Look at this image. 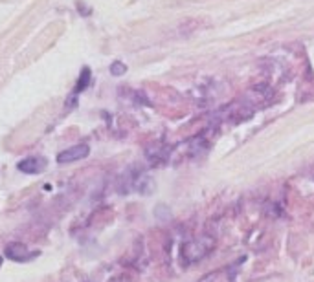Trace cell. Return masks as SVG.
Returning <instances> with one entry per match:
<instances>
[{
	"label": "cell",
	"mask_w": 314,
	"mask_h": 282,
	"mask_svg": "<svg viewBox=\"0 0 314 282\" xmlns=\"http://www.w3.org/2000/svg\"><path fill=\"white\" fill-rule=\"evenodd\" d=\"M90 79H92V72H90V68H83L81 70V74H79V77H77V83H75V86H74V90H72V94L68 96V101H66V108H70V107H75V103H77V96L79 94H83V92L90 86Z\"/></svg>",
	"instance_id": "obj_4"
},
{
	"label": "cell",
	"mask_w": 314,
	"mask_h": 282,
	"mask_svg": "<svg viewBox=\"0 0 314 282\" xmlns=\"http://www.w3.org/2000/svg\"><path fill=\"white\" fill-rule=\"evenodd\" d=\"M145 154H147V160H149L151 167L165 165L167 160H169V149L164 147V145H151L149 149L145 150Z\"/></svg>",
	"instance_id": "obj_7"
},
{
	"label": "cell",
	"mask_w": 314,
	"mask_h": 282,
	"mask_svg": "<svg viewBox=\"0 0 314 282\" xmlns=\"http://www.w3.org/2000/svg\"><path fill=\"white\" fill-rule=\"evenodd\" d=\"M215 247V236L212 234H200L197 238L187 240L186 244H182L180 256L184 264H191V262L202 260L204 256L210 255Z\"/></svg>",
	"instance_id": "obj_1"
},
{
	"label": "cell",
	"mask_w": 314,
	"mask_h": 282,
	"mask_svg": "<svg viewBox=\"0 0 314 282\" xmlns=\"http://www.w3.org/2000/svg\"><path fill=\"white\" fill-rule=\"evenodd\" d=\"M2 260H4V258H2V255H0V266H2Z\"/></svg>",
	"instance_id": "obj_13"
},
{
	"label": "cell",
	"mask_w": 314,
	"mask_h": 282,
	"mask_svg": "<svg viewBox=\"0 0 314 282\" xmlns=\"http://www.w3.org/2000/svg\"><path fill=\"white\" fill-rule=\"evenodd\" d=\"M125 72H127V66H125L123 63H120V61H116V63L111 64V74L112 75H116L118 77V75H123Z\"/></svg>",
	"instance_id": "obj_11"
},
{
	"label": "cell",
	"mask_w": 314,
	"mask_h": 282,
	"mask_svg": "<svg viewBox=\"0 0 314 282\" xmlns=\"http://www.w3.org/2000/svg\"><path fill=\"white\" fill-rule=\"evenodd\" d=\"M6 258H10L13 262H30L33 258H37L41 255V251L35 249H28L26 245L21 244V242H13V244H8L6 245V251H4Z\"/></svg>",
	"instance_id": "obj_2"
},
{
	"label": "cell",
	"mask_w": 314,
	"mask_h": 282,
	"mask_svg": "<svg viewBox=\"0 0 314 282\" xmlns=\"http://www.w3.org/2000/svg\"><path fill=\"white\" fill-rule=\"evenodd\" d=\"M77 8H79V13H81V15H83V17L90 15V8L86 10V6L83 4V2H77Z\"/></svg>",
	"instance_id": "obj_12"
},
{
	"label": "cell",
	"mask_w": 314,
	"mask_h": 282,
	"mask_svg": "<svg viewBox=\"0 0 314 282\" xmlns=\"http://www.w3.org/2000/svg\"><path fill=\"white\" fill-rule=\"evenodd\" d=\"M88 154H90V147H88L86 143L74 145V147H70V149L63 150V152H59L57 163H61V165H64V163H72V161L83 160V158H86Z\"/></svg>",
	"instance_id": "obj_3"
},
{
	"label": "cell",
	"mask_w": 314,
	"mask_h": 282,
	"mask_svg": "<svg viewBox=\"0 0 314 282\" xmlns=\"http://www.w3.org/2000/svg\"><path fill=\"white\" fill-rule=\"evenodd\" d=\"M265 214H266V216H274V218H277V216H281V214H283V209L277 207L276 202H272V203H268V205H266Z\"/></svg>",
	"instance_id": "obj_10"
},
{
	"label": "cell",
	"mask_w": 314,
	"mask_h": 282,
	"mask_svg": "<svg viewBox=\"0 0 314 282\" xmlns=\"http://www.w3.org/2000/svg\"><path fill=\"white\" fill-rule=\"evenodd\" d=\"M246 262V256H239L237 260L234 262V264H230L228 266V278H230V282H235V275H237V267L241 266V264H245Z\"/></svg>",
	"instance_id": "obj_9"
},
{
	"label": "cell",
	"mask_w": 314,
	"mask_h": 282,
	"mask_svg": "<svg viewBox=\"0 0 314 282\" xmlns=\"http://www.w3.org/2000/svg\"><path fill=\"white\" fill-rule=\"evenodd\" d=\"M140 194H151V192L155 191V180L151 178V176H145L142 174L136 181V187H134Z\"/></svg>",
	"instance_id": "obj_8"
},
{
	"label": "cell",
	"mask_w": 314,
	"mask_h": 282,
	"mask_svg": "<svg viewBox=\"0 0 314 282\" xmlns=\"http://www.w3.org/2000/svg\"><path fill=\"white\" fill-rule=\"evenodd\" d=\"M46 165H48L46 158H43V156H30L26 160L19 161L17 169L24 172V174H39V172H43L46 169Z\"/></svg>",
	"instance_id": "obj_5"
},
{
	"label": "cell",
	"mask_w": 314,
	"mask_h": 282,
	"mask_svg": "<svg viewBox=\"0 0 314 282\" xmlns=\"http://www.w3.org/2000/svg\"><path fill=\"white\" fill-rule=\"evenodd\" d=\"M140 176H142V170H138L136 167H134V169H127L122 174L120 181H118V187H116L118 192H122V194L131 192L134 187H136V181H138Z\"/></svg>",
	"instance_id": "obj_6"
}]
</instances>
